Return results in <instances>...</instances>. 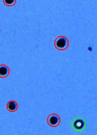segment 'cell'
I'll list each match as a JSON object with an SVG mask.
<instances>
[{
  "label": "cell",
  "mask_w": 97,
  "mask_h": 135,
  "mask_svg": "<svg viewBox=\"0 0 97 135\" xmlns=\"http://www.w3.org/2000/svg\"><path fill=\"white\" fill-rule=\"evenodd\" d=\"M69 46V41L64 36H59L55 41V46L59 50H64Z\"/></svg>",
  "instance_id": "6da1fadb"
},
{
  "label": "cell",
  "mask_w": 97,
  "mask_h": 135,
  "mask_svg": "<svg viewBox=\"0 0 97 135\" xmlns=\"http://www.w3.org/2000/svg\"><path fill=\"white\" fill-rule=\"evenodd\" d=\"M72 126L75 131L80 132L83 131L86 127V122L81 118H76L73 120Z\"/></svg>",
  "instance_id": "7a4b0ae2"
},
{
  "label": "cell",
  "mask_w": 97,
  "mask_h": 135,
  "mask_svg": "<svg viewBox=\"0 0 97 135\" xmlns=\"http://www.w3.org/2000/svg\"><path fill=\"white\" fill-rule=\"evenodd\" d=\"M48 123L52 127L58 126L60 123V118L56 114H52L48 118Z\"/></svg>",
  "instance_id": "3957f363"
},
{
  "label": "cell",
  "mask_w": 97,
  "mask_h": 135,
  "mask_svg": "<svg viewBox=\"0 0 97 135\" xmlns=\"http://www.w3.org/2000/svg\"><path fill=\"white\" fill-rule=\"evenodd\" d=\"M10 74V69L6 65H0V77L6 78Z\"/></svg>",
  "instance_id": "277c9868"
},
{
  "label": "cell",
  "mask_w": 97,
  "mask_h": 135,
  "mask_svg": "<svg viewBox=\"0 0 97 135\" xmlns=\"http://www.w3.org/2000/svg\"><path fill=\"white\" fill-rule=\"evenodd\" d=\"M7 109L10 112H15L18 109V104L15 101H10L7 104Z\"/></svg>",
  "instance_id": "5b68a950"
},
{
  "label": "cell",
  "mask_w": 97,
  "mask_h": 135,
  "mask_svg": "<svg viewBox=\"0 0 97 135\" xmlns=\"http://www.w3.org/2000/svg\"><path fill=\"white\" fill-rule=\"evenodd\" d=\"M4 4L7 6H12L16 2V0H3Z\"/></svg>",
  "instance_id": "8992f818"
}]
</instances>
